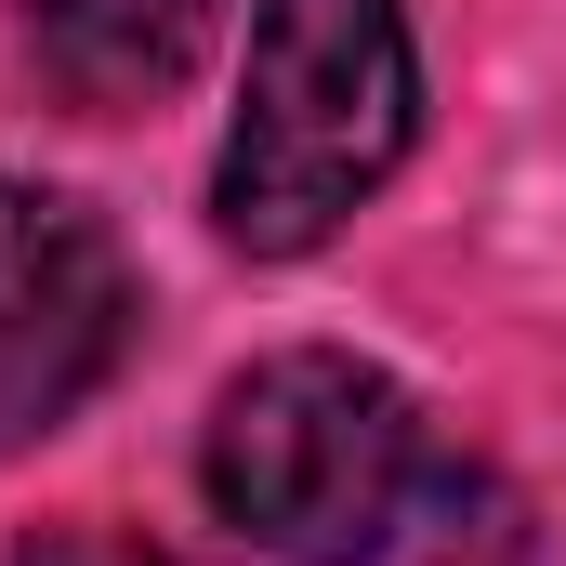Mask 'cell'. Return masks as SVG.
I'll use <instances>...</instances> for the list:
<instances>
[{
    "label": "cell",
    "mask_w": 566,
    "mask_h": 566,
    "mask_svg": "<svg viewBox=\"0 0 566 566\" xmlns=\"http://www.w3.org/2000/svg\"><path fill=\"white\" fill-rule=\"evenodd\" d=\"M211 13H224V0H13L40 80H53L66 106H93V119L158 106V93L211 53Z\"/></svg>",
    "instance_id": "obj_4"
},
{
    "label": "cell",
    "mask_w": 566,
    "mask_h": 566,
    "mask_svg": "<svg viewBox=\"0 0 566 566\" xmlns=\"http://www.w3.org/2000/svg\"><path fill=\"white\" fill-rule=\"evenodd\" d=\"M13 566H185V554H158V541H133V527H40Z\"/></svg>",
    "instance_id": "obj_5"
},
{
    "label": "cell",
    "mask_w": 566,
    "mask_h": 566,
    "mask_svg": "<svg viewBox=\"0 0 566 566\" xmlns=\"http://www.w3.org/2000/svg\"><path fill=\"white\" fill-rule=\"evenodd\" d=\"M133 343V264L66 185H0V461L80 422Z\"/></svg>",
    "instance_id": "obj_3"
},
{
    "label": "cell",
    "mask_w": 566,
    "mask_h": 566,
    "mask_svg": "<svg viewBox=\"0 0 566 566\" xmlns=\"http://www.w3.org/2000/svg\"><path fill=\"white\" fill-rule=\"evenodd\" d=\"M211 514L290 566H356L409 527V488H422V409L369 369V356H329V343H290L251 356L211 409Z\"/></svg>",
    "instance_id": "obj_2"
},
{
    "label": "cell",
    "mask_w": 566,
    "mask_h": 566,
    "mask_svg": "<svg viewBox=\"0 0 566 566\" xmlns=\"http://www.w3.org/2000/svg\"><path fill=\"white\" fill-rule=\"evenodd\" d=\"M409 133H422V66H409L396 0H251V66H238L211 211L251 264H290L356 198H382Z\"/></svg>",
    "instance_id": "obj_1"
}]
</instances>
